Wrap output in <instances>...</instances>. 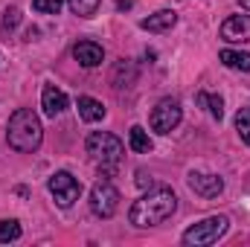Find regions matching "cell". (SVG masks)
<instances>
[{"instance_id": "14", "label": "cell", "mask_w": 250, "mask_h": 247, "mask_svg": "<svg viewBox=\"0 0 250 247\" xmlns=\"http://www.w3.org/2000/svg\"><path fill=\"white\" fill-rule=\"evenodd\" d=\"M221 64L230 67V70H242V73H250V53H239V50H221Z\"/></svg>"}, {"instance_id": "17", "label": "cell", "mask_w": 250, "mask_h": 247, "mask_svg": "<svg viewBox=\"0 0 250 247\" xmlns=\"http://www.w3.org/2000/svg\"><path fill=\"white\" fill-rule=\"evenodd\" d=\"M67 3H70L73 15L90 18V15H96V9H99V3H102V0H67Z\"/></svg>"}, {"instance_id": "10", "label": "cell", "mask_w": 250, "mask_h": 247, "mask_svg": "<svg viewBox=\"0 0 250 247\" xmlns=\"http://www.w3.org/2000/svg\"><path fill=\"white\" fill-rule=\"evenodd\" d=\"M73 59L82 64V67H96V64L105 62V50L96 41H79L73 47Z\"/></svg>"}, {"instance_id": "7", "label": "cell", "mask_w": 250, "mask_h": 247, "mask_svg": "<svg viewBox=\"0 0 250 247\" xmlns=\"http://www.w3.org/2000/svg\"><path fill=\"white\" fill-rule=\"evenodd\" d=\"M50 195L56 198L59 206H70L79 195H82V184L70 175V172H56L50 178Z\"/></svg>"}, {"instance_id": "4", "label": "cell", "mask_w": 250, "mask_h": 247, "mask_svg": "<svg viewBox=\"0 0 250 247\" xmlns=\"http://www.w3.org/2000/svg\"><path fill=\"white\" fill-rule=\"evenodd\" d=\"M87 154L93 160H99L102 166H114V163H120V157L125 154V145L120 137H114L108 131H93L87 137Z\"/></svg>"}, {"instance_id": "18", "label": "cell", "mask_w": 250, "mask_h": 247, "mask_svg": "<svg viewBox=\"0 0 250 247\" xmlns=\"http://www.w3.org/2000/svg\"><path fill=\"white\" fill-rule=\"evenodd\" d=\"M236 131H239L242 143L250 145V108H242V111L236 114Z\"/></svg>"}, {"instance_id": "21", "label": "cell", "mask_w": 250, "mask_h": 247, "mask_svg": "<svg viewBox=\"0 0 250 247\" xmlns=\"http://www.w3.org/2000/svg\"><path fill=\"white\" fill-rule=\"evenodd\" d=\"M21 21V12L18 9H6V18H3V26H15Z\"/></svg>"}, {"instance_id": "5", "label": "cell", "mask_w": 250, "mask_h": 247, "mask_svg": "<svg viewBox=\"0 0 250 247\" xmlns=\"http://www.w3.org/2000/svg\"><path fill=\"white\" fill-rule=\"evenodd\" d=\"M90 209L99 218H111L120 209V192L111 181H96V186L90 189Z\"/></svg>"}, {"instance_id": "6", "label": "cell", "mask_w": 250, "mask_h": 247, "mask_svg": "<svg viewBox=\"0 0 250 247\" xmlns=\"http://www.w3.org/2000/svg\"><path fill=\"white\" fill-rule=\"evenodd\" d=\"M181 117H184V111H181V102L178 99H160L157 108L151 111L148 123H151V128L157 134H172L181 125Z\"/></svg>"}, {"instance_id": "15", "label": "cell", "mask_w": 250, "mask_h": 247, "mask_svg": "<svg viewBox=\"0 0 250 247\" xmlns=\"http://www.w3.org/2000/svg\"><path fill=\"white\" fill-rule=\"evenodd\" d=\"M128 143H131V148H134V151H140V154L151 151V137H148V131H146V128H140V125H134V128L128 131Z\"/></svg>"}, {"instance_id": "22", "label": "cell", "mask_w": 250, "mask_h": 247, "mask_svg": "<svg viewBox=\"0 0 250 247\" xmlns=\"http://www.w3.org/2000/svg\"><path fill=\"white\" fill-rule=\"evenodd\" d=\"M117 9H120V12H125V9H131V0H120V3H117Z\"/></svg>"}, {"instance_id": "9", "label": "cell", "mask_w": 250, "mask_h": 247, "mask_svg": "<svg viewBox=\"0 0 250 247\" xmlns=\"http://www.w3.org/2000/svg\"><path fill=\"white\" fill-rule=\"evenodd\" d=\"M189 189L195 195H201V198L209 201V198H218L224 192V181L218 175H201V172H195V175H189Z\"/></svg>"}, {"instance_id": "23", "label": "cell", "mask_w": 250, "mask_h": 247, "mask_svg": "<svg viewBox=\"0 0 250 247\" xmlns=\"http://www.w3.org/2000/svg\"><path fill=\"white\" fill-rule=\"evenodd\" d=\"M242 9H250V0H242Z\"/></svg>"}, {"instance_id": "13", "label": "cell", "mask_w": 250, "mask_h": 247, "mask_svg": "<svg viewBox=\"0 0 250 247\" xmlns=\"http://www.w3.org/2000/svg\"><path fill=\"white\" fill-rule=\"evenodd\" d=\"M76 108H79V117H82L84 123H99V120H105V105H102L99 99H93V96H79Z\"/></svg>"}, {"instance_id": "1", "label": "cell", "mask_w": 250, "mask_h": 247, "mask_svg": "<svg viewBox=\"0 0 250 247\" xmlns=\"http://www.w3.org/2000/svg\"><path fill=\"white\" fill-rule=\"evenodd\" d=\"M175 206H178L175 192L166 189V186H157V189H151L148 195H143L140 201L131 204L128 221H131L134 227H154V224H163V221L175 212Z\"/></svg>"}, {"instance_id": "2", "label": "cell", "mask_w": 250, "mask_h": 247, "mask_svg": "<svg viewBox=\"0 0 250 247\" xmlns=\"http://www.w3.org/2000/svg\"><path fill=\"white\" fill-rule=\"evenodd\" d=\"M6 140L15 151L21 154H32L38 151L41 140H44V128H41V120L29 111V108H18L9 120V128H6Z\"/></svg>"}, {"instance_id": "11", "label": "cell", "mask_w": 250, "mask_h": 247, "mask_svg": "<svg viewBox=\"0 0 250 247\" xmlns=\"http://www.w3.org/2000/svg\"><path fill=\"white\" fill-rule=\"evenodd\" d=\"M41 108H44L47 117L64 114V111H67V96H64V90H59L56 84H47L44 93H41Z\"/></svg>"}, {"instance_id": "19", "label": "cell", "mask_w": 250, "mask_h": 247, "mask_svg": "<svg viewBox=\"0 0 250 247\" xmlns=\"http://www.w3.org/2000/svg\"><path fill=\"white\" fill-rule=\"evenodd\" d=\"M64 6V0H32L35 12H47V15H59V9Z\"/></svg>"}, {"instance_id": "12", "label": "cell", "mask_w": 250, "mask_h": 247, "mask_svg": "<svg viewBox=\"0 0 250 247\" xmlns=\"http://www.w3.org/2000/svg\"><path fill=\"white\" fill-rule=\"evenodd\" d=\"M175 23H178V15H175L172 9L154 12V15H148V18H143V21H140V26H143V29H148V32H166V29H172Z\"/></svg>"}, {"instance_id": "3", "label": "cell", "mask_w": 250, "mask_h": 247, "mask_svg": "<svg viewBox=\"0 0 250 247\" xmlns=\"http://www.w3.org/2000/svg\"><path fill=\"white\" fill-rule=\"evenodd\" d=\"M227 227H230V221H227L224 215H209V218H204V221L192 224L187 233H184V245H189V247L215 245V242L227 233Z\"/></svg>"}, {"instance_id": "16", "label": "cell", "mask_w": 250, "mask_h": 247, "mask_svg": "<svg viewBox=\"0 0 250 247\" xmlns=\"http://www.w3.org/2000/svg\"><path fill=\"white\" fill-rule=\"evenodd\" d=\"M18 239H21V224H18L15 218L0 221V245H6V242H18Z\"/></svg>"}, {"instance_id": "8", "label": "cell", "mask_w": 250, "mask_h": 247, "mask_svg": "<svg viewBox=\"0 0 250 247\" xmlns=\"http://www.w3.org/2000/svg\"><path fill=\"white\" fill-rule=\"evenodd\" d=\"M221 38L224 41H233V44L250 41V15H230L221 23Z\"/></svg>"}, {"instance_id": "20", "label": "cell", "mask_w": 250, "mask_h": 247, "mask_svg": "<svg viewBox=\"0 0 250 247\" xmlns=\"http://www.w3.org/2000/svg\"><path fill=\"white\" fill-rule=\"evenodd\" d=\"M207 105H209V114H212L215 120H221V117H224V102H221V96H212V99L207 96Z\"/></svg>"}]
</instances>
